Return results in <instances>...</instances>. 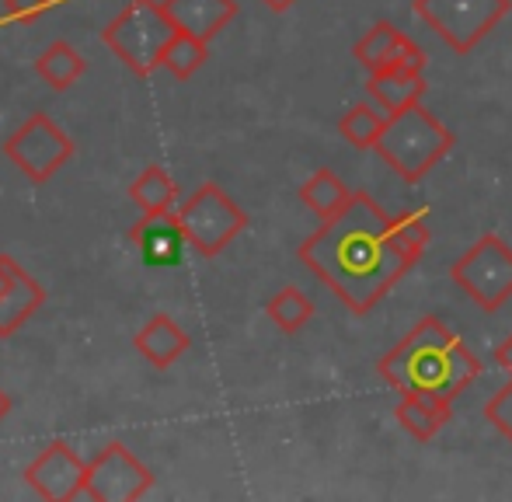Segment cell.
I'll return each instance as SVG.
<instances>
[{
    "label": "cell",
    "instance_id": "6da1fadb",
    "mask_svg": "<svg viewBox=\"0 0 512 502\" xmlns=\"http://www.w3.org/2000/svg\"><path fill=\"white\" fill-rule=\"evenodd\" d=\"M297 255L352 314H370L418 262L394 238L391 217L373 203L370 192H356L338 217L310 234Z\"/></svg>",
    "mask_w": 512,
    "mask_h": 502
},
{
    "label": "cell",
    "instance_id": "7a4b0ae2",
    "mask_svg": "<svg viewBox=\"0 0 512 502\" xmlns=\"http://www.w3.org/2000/svg\"><path fill=\"white\" fill-rule=\"evenodd\" d=\"M457 136L450 133L422 102L387 116V126L377 140V154L391 164L408 185H418L446 154L453 150Z\"/></svg>",
    "mask_w": 512,
    "mask_h": 502
},
{
    "label": "cell",
    "instance_id": "3957f363",
    "mask_svg": "<svg viewBox=\"0 0 512 502\" xmlns=\"http://www.w3.org/2000/svg\"><path fill=\"white\" fill-rule=\"evenodd\" d=\"M457 339V332H450L436 314H429V318H422L411 328L391 353L380 356V377L401 394L439 391L446 370V353H450V346Z\"/></svg>",
    "mask_w": 512,
    "mask_h": 502
},
{
    "label": "cell",
    "instance_id": "277c9868",
    "mask_svg": "<svg viewBox=\"0 0 512 502\" xmlns=\"http://www.w3.org/2000/svg\"><path fill=\"white\" fill-rule=\"evenodd\" d=\"M175 32L178 28L164 11V0H129L105 25L102 42L136 77H150L161 67V56Z\"/></svg>",
    "mask_w": 512,
    "mask_h": 502
},
{
    "label": "cell",
    "instance_id": "5b68a950",
    "mask_svg": "<svg viewBox=\"0 0 512 502\" xmlns=\"http://www.w3.org/2000/svg\"><path fill=\"white\" fill-rule=\"evenodd\" d=\"M450 279L481 307L485 314L502 311L512 297V248L499 234H481L457 262L450 265Z\"/></svg>",
    "mask_w": 512,
    "mask_h": 502
},
{
    "label": "cell",
    "instance_id": "8992f818",
    "mask_svg": "<svg viewBox=\"0 0 512 502\" xmlns=\"http://www.w3.org/2000/svg\"><path fill=\"white\" fill-rule=\"evenodd\" d=\"M178 220L189 238V248L203 258H216L237 234L248 227V213L227 196L216 182H206L178 206Z\"/></svg>",
    "mask_w": 512,
    "mask_h": 502
},
{
    "label": "cell",
    "instance_id": "52a82bcc",
    "mask_svg": "<svg viewBox=\"0 0 512 502\" xmlns=\"http://www.w3.org/2000/svg\"><path fill=\"white\" fill-rule=\"evenodd\" d=\"M509 11L512 0H415V14L453 53H471Z\"/></svg>",
    "mask_w": 512,
    "mask_h": 502
},
{
    "label": "cell",
    "instance_id": "ba28073f",
    "mask_svg": "<svg viewBox=\"0 0 512 502\" xmlns=\"http://www.w3.org/2000/svg\"><path fill=\"white\" fill-rule=\"evenodd\" d=\"M4 154L28 182L42 185L74 157V143H70V136L46 112H35L28 123H21L7 136Z\"/></svg>",
    "mask_w": 512,
    "mask_h": 502
},
{
    "label": "cell",
    "instance_id": "9c48e42d",
    "mask_svg": "<svg viewBox=\"0 0 512 502\" xmlns=\"http://www.w3.org/2000/svg\"><path fill=\"white\" fill-rule=\"evenodd\" d=\"M154 485L150 468H143L122 443H108L95 461H88L84 496L95 502H136Z\"/></svg>",
    "mask_w": 512,
    "mask_h": 502
},
{
    "label": "cell",
    "instance_id": "30bf717a",
    "mask_svg": "<svg viewBox=\"0 0 512 502\" xmlns=\"http://www.w3.org/2000/svg\"><path fill=\"white\" fill-rule=\"evenodd\" d=\"M25 482L35 496L49 502H70L84 496V482H88V461L77 457L63 440H53L32 464L25 468Z\"/></svg>",
    "mask_w": 512,
    "mask_h": 502
},
{
    "label": "cell",
    "instance_id": "8fae6325",
    "mask_svg": "<svg viewBox=\"0 0 512 502\" xmlns=\"http://www.w3.org/2000/svg\"><path fill=\"white\" fill-rule=\"evenodd\" d=\"M129 241L140 248L143 262L154 265V269H168V265L182 262V251L189 245L182 231V220L178 210H164V213H143L140 220L129 231Z\"/></svg>",
    "mask_w": 512,
    "mask_h": 502
},
{
    "label": "cell",
    "instance_id": "7c38bea8",
    "mask_svg": "<svg viewBox=\"0 0 512 502\" xmlns=\"http://www.w3.org/2000/svg\"><path fill=\"white\" fill-rule=\"evenodd\" d=\"M164 11L178 32H189L203 42H213L237 18L234 0H164Z\"/></svg>",
    "mask_w": 512,
    "mask_h": 502
},
{
    "label": "cell",
    "instance_id": "4fadbf2b",
    "mask_svg": "<svg viewBox=\"0 0 512 502\" xmlns=\"http://www.w3.org/2000/svg\"><path fill=\"white\" fill-rule=\"evenodd\" d=\"M133 346H136V353L150 363V367L168 370L171 363L182 360V356L189 353L192 339L182 332V325H178L175 318H168V314H154V318L136 332Z\"/></svg>",
    "mask_w": 512,
    "mask_h": 502
},
{
    "label": "cell",
    "instance_id": "5bb4252c",
    "mask_svg": "<svg viewBox=\"0 0 512 502\" xmlns=\"http://www.w3.org/2000/svg\"><path fill=\"white\" fill-rule=\"evenodd\" d=\"M450 415H453V401L443 398L439 391L401 394L398 408H394V419L401 422V429L422 443H429L450 422Z\"/></svg>",
    "mask_w": 512,
    "mask_h": 502
},
{
    "label": "cell",
    "instance_id": "9a60e30c",
    "mask_svg": "<svg viewBox=\"0 0 512 502\" xmlns=\"http://www.w3.org/2000/svg\"><path fill=\"white\" fill-rule=\"evenodd\" d=\"M366 91L377 98V105L394 116L401 109H411V105L422 102V95L429 91L425 84V74H408V70H377V74L366 77Z\"/></svg>",
    "mask_w": 512,
    "mask_h": 502
},
{
    "label": "cell",
    "instance_id": "2e32d148",
    "mask_svg": "<svg viewBox=\"0 0 512 502\" xmlns=\"http://www.w3.org/2000/svg\"><path fill=\"white\" fill-rule=\"evenodd\" d=\"M42 300H46V290L18 265L11 283H7L4 297H0V339H11V335L39 311Z\"/></svg>",
    "mask_w": 512,
    "mask_h": 502
},
{
    "label": "cell",
    "instance_id": "e0dca14e",
    "mask_svg": "<svg viewBox=\"0 0 512 502\" xmlns=\"http://www.w3.org/2000/svg\"><path fill=\"white\" fill-rule=\"evenodd\" d=\"M408 42L411 39L398 25H391V21H373V25L363 32V39L356 42L352 56L363 63L366 74H377V70H387L394 60H398V53L408 46Z\"/></svg>",
    "mask_w": 512,
    "mask_h": 502
},
{
    "label": "cell",
    "instance_id": "ac0fdd59",
    "mask_svg": "<svg viewBox=\"0 0 512 502\" xmlns=\"http://www.w3.org/2000/svg\"><path fill=\"white\" fill-rule=\"evenodd\" d=\"M352 196H356V192H352L331 168H317L314 175L300 185V199H304V206L307 210H314L321 220L338 217V213L349 206Z\"/></svg>",
    "mask_w": 512,
    "mask_h": 502
},
{
    "label": "cell",
    "instance_id": "d6986e66",
    "mask_svg": "<svg viewBox=\"0 0 512 502\" xmlns=\"http://www.w3.org/2000/svg\"><path fill=\"white\" fill-rule=\"evenodd\" d=\"M84 70H88V63H84V56L77 53L70 42H53V46L35 60V74L53 91H67L70 84L81 81Z\"/></svg>",
    "mask_w": 512,
    "mask_h": 502
},
{
    "label": "cell",
    "instance_id": "ffe728a7",
    "mask_svg": "<svg viewBox=\"0 0 512 502\" xmlns=\"http://www.w3.org/2000/svg\"><path fill=\"white\" fill-rule=\"evenodd\" d=\"M129 199L140 206V213H164L175 210L178 185L164 168H147L133 185H129Z\"/></svg>",
    "mask_w": 512,
    "mask_h": 502
},
{
    "label": "cell",
    "instance_id": "44dd1931",
    "mask_svg": "<svg viewBox=\"0 0 512 502\" xmlns=\"http://www.w3.org/2000/svg\"><path fill=\"white\" fill-rule=\"evenodd\" d=\"M265 314H269L272 325H276L279 332L297 335L300 328L314 318V304H310V297L304 290H297V286H286V290H279L276 297L265 304Z\"/></svg>",
    "mask_w": 512,
    "mask_h": 502
},
{
    "label": "cell",
    "instance_id": "7402d4cb",
    "mask_svg": "<svg viewBox=\"0 0 512 502\" xmlns=\"http://www.w3.org/2000/svg\"><path fill=\"white\" fill-rule=\"evenodd\" d=\"M384 126H387V116L380 109H373V105H352V109L338 119V133H342L345 143H352L356 150L377 147Z\"/></svg>",
    "mask_w": 512,
    "mask_h": 502
},
{
    "label": "cell",
    "instance_id": "603a6c76",
    "mask_svg": "<svg viewBox=\"0 0 512 502\" xmlns=\"http://www.w3.org/2000/svg\"><path fill=\"white\" fill-rule=\"evenodd\" d=\"M481 374V360L464 346V339H457L446 353V370H443V384H439V394L450 401H457V394H464L467 387L478 380Z\"/></svg>",
    "mask_w": 512,
    "mask_h": 502
},
{
    "label": "cell",
    "instance_id": "cb8c5ba5",
    "mask_svg": "<svg viewBox=\"0 0 512 502\" xmlns=\"http://www.w3.org/2000/svg\"><path fill=\"white\" fill-rule=\"evenodd\" d=\"M206 56H209V42L196 39V35H189V32H175V39L168 42V49H164V56H161V67L171 70L178 81H189L206 63Z\"/></svg>",
    "mask_w": 512,
    "mask_h": 502
},
{
    "label": "cell",
    "instance_id": "d4e9b609",
    "mask_svg": "<svg viewBox=\"0 0 512 502\" xmlns=\"http://www.w3.org/2000/svg\"><path fill=\"white\" fill-rule=\"evenodd\" d=\"M391 227H394V238H398L415 258H422V251L429 248V241H432V234H429V210L398 213V217H391Z\"/></svg>",
    "mask_w": 512,
    "mask_h": 502
},
{
    "label": "cell",
    "instance_id": "484cf974",
    "mask_svg": "<svg viewBox=\"0 0 512 502\" xmlns=\"http://www.w3.org/2000/svg\"><path fill=\"white\" fill-rule=\"evenodd\" d=\"M485 419L492 422V426L499 429V433L512 443V377H509L506 387H499V391H495L492 398H488Z\"/></svg>",
    "mask_w": 512,
    "mask_h": 502
},
{
    "label": "cell",
    "instance_id": "4316f807",
    "mask_svg": "<svg viewBox=\"0 0 512 502\" xmlns=\"http://www.w3.org/2000/svg\"><path fill=\"white\" fill-rule=\"evenodd\" d=\"M56 0H4V11L11 21H21V25H28V21L42 18L46 11H53Z\"/></svg>",
    "mask_w": 512,
    "mask_h": 502
},
{
    "label": "cell",
    "instance_id": "83f0119b",
    "mask_svg": "<svg viewBox=\"0 0 512 502\" xmlns=\"http://www.w3.org/2000/svg\"><path fill=\"white\" fill-rule=\"evenodd\" d=\"M495 367L506 370L512 377V332H509V339H502L499 346H495Z\"/></svg>",
    "mask_w": 512,
    "mask_h": 502
},
{
    "label": "cell",
    "instance_id": "f1b7e54d",
    "mask_svg": "<svg viewBox=\"0 0 512 502\" xmlns=\"http://www.w3.org/2000/svg\"><path fill=\"white\" fill-rule=\"evenodd\" d=\"M14 269H18V262H14V258H7V255H0V297H4V290H7V283H11Z\"/></svg>",
    "mask_w": 512,
    "mask_h": 502
},
{
    "label": "cell",
    "instance_id": "f546056e",
    "mask_svg": "<svg viewBox=\"0 0 512 502\" xmlns=\"http://www.w3.org/2000/svg\"><path fill=\"white\" fill-rule=\"evenodd\" d=\"M7 412H11V398L4 394V387H0V422L7 419Z\"/></svg>",
    "mask_w": 512,
    "mask_h": 502
},
{
    "label": "cell",
    "instance_id": "4dcf8cb0",
    "mask_svg": "<svg viewBox=\"0 0 512 502\" xmlns=\"http://www.w3.org/2000/svg\"><path fill=\"white\" fill-rule=\"evenodd\" d=\"M265 4H269V7H272V11H286V7H290V4H293V0H265Z\"/></svg>",
    "mask_w": 512,
    "mask_h": 502
}]
</instances>
